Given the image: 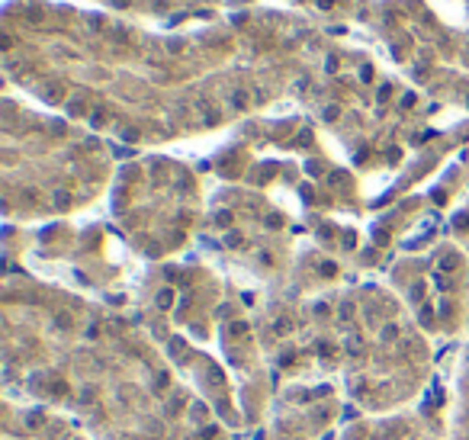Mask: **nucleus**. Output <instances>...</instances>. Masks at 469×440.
<instances>
[{
    "label": "nucleus",
    "instance_id": "1",
    "mask_svg": "<svg viewBox=\"0 0 469 440\" xmlns=\"http://www.w3.org/2000/svg\"><path fill=\"white\" fill-rule=\"evenodd\" d=\"M453 267H456V254H447V257L440 260V270H444V273H450Z\"/></svg>",
    "mask_w": 469,
    "mask_h": 440
},
{
    "label": "nucleus",
    "instance_id": "3",
    "mask_svg": "<svg viewBox=\"0 0 469 440\" xmlns=\"http://www.w3.org/2000/svg\"><path fill=\"white\" fill-rule=\"evenodd\" d=\"M55 202L58 206H68V193H55Z\"/></svg>",
    "mask_w": 469,
    "mask_h": 440
},
{
    "label": "nucleus",
    "instance_id": "2",
    "mask_svg": "<svg viewBox=\"0 0 469 440\" xmlns=\"http://www.w3.org/2000/svg\"><path fill=\"white\" fill-rule=\"evenodd\" d=\"M158 302L164 305V309H167V305H170V289H164V293H161V299H158Z\"/></svg>",
    "mask_w": 469,
    "mask_h": 440
}]
</instances>
